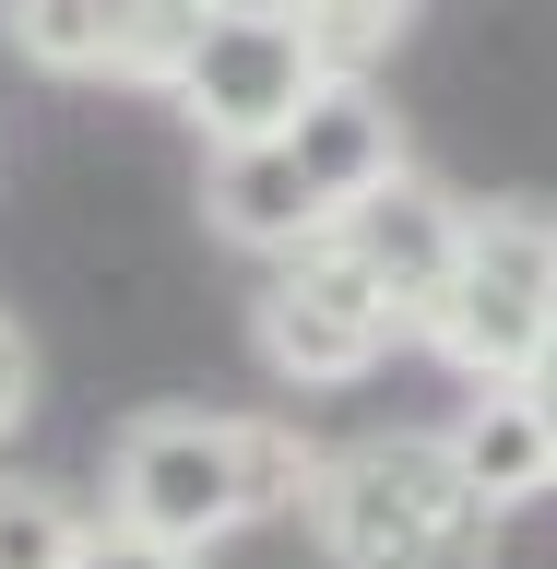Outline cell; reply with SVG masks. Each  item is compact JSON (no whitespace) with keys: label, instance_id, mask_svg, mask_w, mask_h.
<instances>
[{"label":"cell","instance_id":"8992f818","mask_svg":"<svg viewBox=\"0 0 557 569\" xmlns=\"http://www.w3.org/2000/svg\"><path fill=\"white\" fill-rule=\"evenodd\" d=\"M213 0H0V24L36 71H71V83H167L190 24Z\"/></svg>","mask_w":557,"mask_h":569},{"label":"cell","instance_id":"277c9868","mask_svg":"<svg viewBox=\"0 0 557 569\" xmlns=\"http://www.w3.org/2000/svg\"><path fill=\"white\" fill-rule=\"evenodd\" d=\"M320 83H332V71H320V48L297 36L285 0H213L155 96L202 131V154H238V142H273Z\"/></svg>","mask_w":557,"mask_h":569},{"label":"cell","instance_id":"4fadbf2b","mask_svg":"<svg viewBox=\"0 0 557 569\" xmlns=\"http://www.w3.org/2000/svg\"><path fill=\"white\" fill-rule=\"evenodd\" d=\"M24 403H36V345H24V320L0 309V439L24 427Z\"/></svg>","mask_w":557,"mask_h":569},{"label":"cell","instance_id":"ba28073f","mask_svg":"<svg viewBox=\"0 0 557 569\" xmlns=\"http://www.w3.org/2000/svg\"><path fill=\"white\" fill-rule=\"evenodd\" d=\"M273 142H285V167H297V190L320 202V226H332L345 202H368L380 178H404V119L368 96V71H332Z\"/></svg>","mask_w":557,"mask_h":569},{"label":"cell","instance_id":"8fae6325","mask_svg":"<svg viewBox=\"0 0 557 569\" xmlns=\"http://www.w3.org/2000/svg\"><path fill=\"white\" fill-rule=\"evenodd\" d=\"M285 12H297V36L320 48V71H368L391 36L416 24V0H285Z\"/></svg>","mask_w":557,"mask_h":569},{"label":"cell","instance_id":"5bb4252c","mask_svg":"<svg viewBox=\"0 0 557 569\" xmlns=\"http://www.w3.org/2000/svg\"><path fill=\"white\" fill-rule=\"evenodd\" d=\"M534 391H546V427H557V345H546V368H534Z\"/></svg>","mask_w":557,"mask_h":569},{"label":"cell","instance_id":"52a82bcc","mask_svg":"<svg viewBox=\"0 0 557 569\" xmlns=\"http://www.w3.org/2000/svg\"><path fill=\"white\" fill-rule=\"evenodd\" d=\"M332 249H345L356 273L391 297V320L404 332H427V309H439V284H451V249H462V202L439 190V178H380L368 202L332 213Z\"/></svg>","mask_w":557,"mask_h":569},{"label":"cell","instance_id":"7a4b0ae2","mask_svg":"<svg viewBox=\"0 0 557 569\" xmlns=\"http://www.w3.org/2000/svg\"><path fill=\"white\" fill-rule=\"evenodd\" d=\"M297 522L332 569H487L498 558V510L451 475L439 427H380L309 462Z\"/></svg>","mask_w":557,"mask_h":569},{"label":"cell","instance_id":"7c38bea8","mask_svg":"<svg viewBox=\"0 0 557 569\" xmlns=\"http://www.w3.org/2000/svg\"><path fill=\"white\" fill-rule=\"evenodd\" d=\"M71 569H202V558H178V546H155V533H119V522H96Z\"/></svg>","mask_w":557,"mask_h":569},{"label":"cell","instance_id":"9c48e42d","mask_svg":"<svg viewBox=\"0 0 557 569\" xmlns=\"http://www.w3.org/2000/svg\"><path fill=\"white\" fill-rule=\"evenodd\" d=\"M439 451L475 498H487L498 522L523 510V498L557 487V427H546V391L534 380H498V391H462V416L439 427Z\"/></svg>","mask_w":557,"mask_h":569},{"label":"cell","instance_id":"5b68a950","mask_svg":"<svg viewBox=\"0 0 557 569\" xmlns=\"http://www.w3.org/2000/svg\"><path fill=\"white\" fill-rule=\"evenodd\" d=\"M249 345H261V368H273L285 391H345V380H368V368L404 345V320H391V297L356 273L332 238H309V249L273 261L261 309H249Z\"/></svg>","mask_w":557,"mask_h":569},{"label":"cell","instance_id":"6da1fadb","mask_svg":"<svg viewBox=\"0 0 557 569\" xmlns=\"http://www.w3.org/2000/svg\"><path fill=\"white\" fill-rule=\"evenodd\" d=\"M309 462L320 451L285 416L155 403V416H131L119 439H107V522H119V533H155V546H178V558H202V546H226V533L297 510Z\"/></svg>","mask_w":557,"mask_h":569},{"label":"cell","instance_id":"3957f363","mask_svg":"<svg viewBox=\"0 0 557 569\" xmlns=\"http://www.w3.org/2000/svg\"><path fill=\"white\" fill-rule=\"evenodd\" d=\"M427 345L475 391L546 368L557 345V213L546 202H462V249H451L439 309H427Z\"/></svg>","mask_w":557,"mask_h":569},{"label":"cell","instance_id":"30bf717a","mask_svg":"<svg viewBox=\"0 0 557 569\" xmlns=\"http://www.w3.org/2000/svg\"><path fill=\"white\" fill-rule=\"evenodd\" d=\"M83 533H96V510H83L71 487H48V475H0V569H71Z\"/></svg>","mask_w":557,"mask_h":569}]
</instances>
